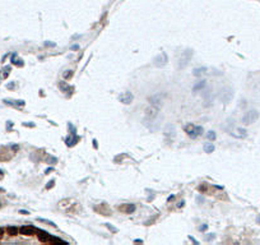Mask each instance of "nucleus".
Masks as SVG:
<instances>
[{
	"label": "nucleus",
	"instance_id": "f257e3e1",
	"mask_svg": "<svg viewBox=\"0 0 260 245\" xmlns=\"http://www.w3.org/2000/svg\"><path fill=\"white\" fill-rule=\"evenodd\" d=\"M258 119H259V113L256 110L247 111V113L242 116V124H244V125H250V124H252V123H255Z\"/></svg>",
	"mask_w": 260,
	"mask_h": 245
},
{
	"label": "nucleus",
	"instance_id": "f03ea898",
	"mask_svg": "<svg viewBox=\"0 0 260 245\" xmlns=\"http://www.w3.org/2000/svg\"><path fill=\"white\" fill-rule=\"evenodd\" d=\"M191 56H193V51H191V50H185V51L181 54L180 59H178V68L184 69L185 66L189 64V61L191 60Z\"/></svg>",
	"mask_w": 260,
	"mask_h": 245
},
{
	"label": "nucleus",
	"instance_id": "7ed1b4c3",
	"mask_svg": "<svg viewBox=\"0 0 260 245\" xmlns=\"http://www.w3.org/2000/svg\"><path fill=\"white\" fill-rule=\"evenodd\" d=\"M163 99H164V94L163 93H156L153 96H150L148 101L152 106H156V107H161V105L163 102Z\"/></svg>",
	"mask_w": 260,
	"mask_h": 245
},
{
	"label": "nucleus",
	"instance_id": "20e7f679",
	"mask_svg": "<svg viewBox=\"0 0 260 245\" xmlns=\"http://www.w3.org/2000/svg\"><path fill=\"white\" fill-rule=\"evenodd\" d=\"M168 61V58H167V54L166 52H161V54H158L156 58H154V65L157 66V68H161V66L166 65Z\"/></svg>",
	"mask_w": 260,
	"mask_h": 245
},
{
	"label": "nucleus",
	"instance_id": "39448f33",
	"mask_svg": "<svg viewBox=\"0 0 260 245\" xmlns=\"http://www.w3.org/2000/svg\"><path fill=\"white\" fill-rule=\"evenodd\" d=\"M119 100L124 105H130L133 102V100H134V96H133V93L130 92V91H126V92L121 93L120 96H119Z\"/></svg>",
	"mask_w": 260,
	"mask_h": 245
},
{
	"label": "nucleus",
	"instance_id": "423d86ee",
	"mask_svg": "<svg viewBox=\"0 0 260 245\" xmlns=\"http://www.w3.org/2000/svg\"><path fill=\"white\" fill-rule=\"evenodd\" d=\"M158 111H160V107H156V106H152V105H150V107H148L145 110V116L148 119H154L158 115Z\"/></svg>",
	"mask_w": 260,
	"mask_h": 245
},
{
	"label": "nucleus",
	"instance_id": "0eeeda50",
	"mask_svg": "<svg viewBox=\"0 0 260 245\" xmlns=\"http://www.w3.org/2000/svg\"><path fill=\"white\" fill-rule=\"evenodd\" d=\"M119 209H120L121 212H124V213H126V215H130V213H133V212H135V206L134 204H129V203H126V204H122V206H120L119 207Z\"/></svg>",
	"mask_w": 260,
	"mask_h": 245
},
{
	"label": "nucleus",
	"instance_id": "6e6552de",
	"mask_svg": "<svg viewBox=\"0 0 260 245\" xmlns=\"http://www.w3.org/2000/svg\"><path fill=\"white\" fill-rule=\"evenodd\" d=\"M232 94H233V93H232V91H231L230 88H224L223 92L221 93V100H222L224 103H227L228 101L232 99Z\"/></svg>",
	"mask_w": 260,
	"mask_h": 245
},
{
	"label": "nucleus",
	"instance_id": "1a4fd4ad",
	"mask_svg": "<svg viewBox=\"0 0 260 245\" xmlns=\"http://www.w3.org/2000/svg\"><path fill=\"white\" fill-rule=\"evenodd\" d=\"M19 232L22 234V235H24V236H31V235H33V234H34V229L32 226H23V227H20V229H19Z\"/></svg>",
	"mask_w": 260,
	"mask_h": 245
},
{
	"label": "nucleus",
	"instance_id": "9d476101",
	"mask_svg": "<svg viewBox=\"0 0 260 245\" xmlns=\"http://www.w3.org/2000/svg\"><path fill=\"white\" fill-rule=\"evenodd\" d=\"M203 132H204V129H203V127H200V125H195L194 132H193L191 134L189 135V137L193 138V139H195V138H198L199 135H202V134H203Z\"/></svg>",
	"mask_w": 260,
	"mask_h": 245
},
{
	"label": "nucleus",
	"instance_id": "9b49d317",
	"mask_svg": "<svg viewBox=\"0 0 260 245\" xmlns=\"http://www.w3.org/2000/svg\"><path fill=\"white\" fill-rule=\"evenodd\" d=\"M37 236H38V240L42 241V243H46V241H48V239H50V234L45 232V231H42V230H37Z\"/></svg>",
	"mask_w": 260,
	"mask_h": 245
},
{
	"label": "nucleus",
	"instance_id": "f8f14e48",
	"mask_svg": "<svg viewBox=\"0 0 260 245\" xmlns=\"http://www.w3.org/2000/svg\"><path fill=\"white\" fill-rule=\"evenodd\" d=\"M231 135H233V137H236V138H245L246 137V130L245 129H242V128H237L236 129V133H230Z\"/></svg>",
	"mask_w": 260,
	"mask_h": 245
},
{
	"label": "nucleus",
	"instance_id": "ddd939ff",
	"mask_svg": "<svg viewBox=\"0 0 260 245\" xmlns=\"http://www.w3.org/2000/svg\"><path fill=\"white\" fill-rule=\"evenodd\" d=\"M79 139H80V138L78 137V135H75V134H74V135H73V137H70V138H68V139H66L65 142H66V144H68V146H70V147H72V146L77 144V143L79 142Z\"/></svg>",
	"mask_w": 260,
	"mask_h": 245
},
{
	"label": "nucleus",
	"instance_id": "4468645a",
	"mask_svg": "<svg viewBox=\"0 0 260 245\" xmlns=\"http://www.w3.org/2000/svg\"><path fill=\"white\" fill-rule=\"evenodd\" d=\"M207 73V68H195L194 72H193V75L195 77H202L203 74Z\"/></svg>",
	"mask_w": 260,
	"mask_h": 245
},
{
	"label": "nucleus",
	"instance_id": "2eb2a0df",
	"mask_svg": "<svg viewBox=\"0 0 260 245\" xmlns=\"http://www.w3.org/2000/svg\"><path fill=\"white\" fill-rule=\"evenodd\" d=\"M59 88H60L63 92H69V91H72V87L66 82H59Z\"/></svg>",
	"mask_w": 260,
	"mask_h": 245
},
{
	"label": "nucleus",
	"instance_id": "dca6fc26",
	"mask_svg": "<svg viewBox=\"0 0 260 245\" xmlns=\"http://www.w3.org/2000/svg\"><path fill=\"white\" fill-rule=\"evenodd\" d=\"M203 148H204L205 153H212L214 151V144H213V143H205Z\"/></svg>",
	"mask_w": 260,
	"mask_h": 245
},
{
	"label": "nucleus",
	"instance_id": "f3484780",
	"mask_svg": "<svg viewBox=\"0 0 260 245\" xmlns=\"http://www.w3.org/2000/svg\"><path fill=\"white\" fill-rule=\"evenodd\" d=\"M204 86H205V80H199V82L196 83L194 87H193V91H194V92H196V91L204 88Z\"/></svg>",
	"mask_w": 260,
	"mask_h": 245
},
{
	"label": "nucleus",
	"instance_id": "a211bd4d",
	"mask_svg": "<svg viewBox=\"0 0 260 245\" xmlns=\"http://www.w3.org/2000/svg\"><path fill=\"white\" fill-rule=\"evenodd\" d=\"M8 234L10 236H15V235H18V229H17V227H14V226H9L8 227Z\"/></svg>",
	"mask_w": 260,
	"mask_h": 245
},
{
	"label": "nucleus",
	"instance_id": "6ab92c4d",
	"mask_svg": "<svg viewBox=\"0 0 260 245\" xmlns=\"http://www.w3.org/2000/svg\"><path fill=\"white\" fill-rule=\"evenodd\" d=\"M37 221H40V222H44V223H47V225H50L51 227H56L55 222H52V221H48V220H45V218H38V217H37Z\"/></svg>",
	"mask_w": 260,
	"mask_h": 245
},
{
	"label": "nucleus",
	"instance_id": "aec40b11",
	"mask_svg": "<svg viewBox=\"0 0 260 245\" xmlns=\"http://www.w3.org/2000/svg\"><path fill=\"white\" fill-rule=\"evenodd\" d=\"M73 74H74V73H73V70H66L64 74H63V77H64V79H70L73 77Z\"/></svg>",
	"mask_w": 260,
	"mask_h": 245
},
{
	"label": "nucleus",
	"instance_id": "412c9836",
	"mask_svg": "<svg viewBox=\"0 0 260 245\" xmlns=\"http://www.w3.org/2000/svg\"><path fill=\"white\" fill-rule=\"evenodd\" d=\"M13 64H15V65H18V66H23V61L20 60V59H15V55L13 56Z\"/></svg>",
	"mask_w": 260,
	"mask_h": 245
},
{
	"label": "nucleus",
	"instance_id": "4be33fe9",
	"mask_svg": "<svg viewBox=\"0 0 260 245\" xmlns=\"http://www.w3.org/2000/svg\"><path fill=\"white\" fill-rule=\"evenodd\" d=\"M207 137H208L209 141H214V139H216V133H214V132H208V135H207Z\"/></svg>",
	"mask_w": 260,
	"mask_h": 245
},
{
	"label": "nucleus",
	"instance_id": "5701e85b",
	"mask_svg": "<svg viewBox=\"0 0 260 245\" xmlns=\"http://www.w3.org/2000/svg\"><path fill=\"white\" fill-rule=\"evenodd\" d=\"M54 185H55V180H51L50 183H47V185H46V189H51V188H54Z\"/></svg>",
	"mask_w": 260,
	"mask_h": 245
},
{
	"label": "nucleus",
	"instance_id": "b1692460",
	"mask_svg": "<svg viewBox=\"0 0 260 245\" xmlns=\"http://www.w3.org/2000/svg\"><path fill=\"white\" fill-rule=\"evenodd\" d=\"M198 189H199V191H205V190H207V184L204 183L203 185H200V187H199Z\"/></svg>",
	"mask_w": 260,
	"mask_h": 245
},
{
	"label": "nucleus",
	"instance_id": "393cba45",
	"mask_svg": "<svg viewBox=\"0 0 260 245\" xmlns=\"http://www.w3.org/2000/svg\"><path fill=\"white\" fill-rule=\"evenodd\" d=\"M106 226H107L108 229H110V230L112 231V232H117V229H115V227H114V226H111L110 223H106Z\"/></svg>",
	"mask_w": 260,
	"mask_h": 245
},
{
	"label": "nucleus",
	"instance_id": "a878e982",
	"mask_svg": "<svg viewBox=\"0 0 260 245\" xmlns=\"http://www.w3.org/2000/svg\"><path fill=\"white\" fill-rule=\"evenodd\" d=\"M47 161H50V162H52V163H55V162H56V161H58V160H56V158H55V157H48V158H47Z\"/></svg>",
	"mask_w": 260,
	"mask_h": 245
},
{
	"label": "nucleus",
	"instance_id": "bb28decb",
	"mask_svg": "<svg viewBox=\"0 0 260 245\" xmlns=\"http://www.w3.org/2000/svg\"><path fill=\"white\" fill-rule=\"evenodd\" d=\"M207 229H208V226H207V225H204V226H200V227H199V230H200V231H205Z\"/></svg>",
	"mask_w": 260,
	"mask_h": 245
},
{
	"label": "nucleus",
	"instance_id": "cd10ccee",
	"mask_svg": "<svg viewBox=\"0 0 260 245\" xmlns=\"http://www.w3.org/2000/svg\"><path fill=\"white\" fill-rule=\"evenodd\" d=\"M45 45H46V46H55V44H52V42H45Z\"/></svg>",
	"mask_w": 260,
	"mask_h": 245
},
{
	"label": "nucleus",
	"instance_id": "c85d7f7f",
	"mask_svg": "<svg viewBox=\"0 0 260 245\" xmlns=\"http://www.w3.org/2000/svg\"><path fill=\"white\" fill-rule=\"evenodd\" d=\"M52 170H54V169H52V167H50V169H47L46 171H45V174H48V172H51Z\"/></svg>",
	"mask_w": 260,
	"mask_h": 245
},
{
	"label": "nucleus",
	"instance_id": "c756f323",
	"mask_svg": "<svg viewBox=\"0 0 260 245\" xmlns=\"http://www.w3.org/2000/svg\"><path fill=\"white\" fill-rule=\"evenodd\" d=\"M19 212L23 213V215H30V212H28V211H23V209H22V211H19Z\"/></svg>",
	"mask_w": 260,
	"mask_h": 245
},
{
	"label": "nucleus",
	"instance_id": "7c9ffc66",
	"mask_svg": "<svg viewBox=\"0 0 260 245\" xmlns=\"http://www.w3.org/2000/svg\"><path fill=\"white\" fill-rule=\"evenodd\" d=\"M78 49H79V46H78V45H75V46L72 47V50H78Z\"/></svg>",
	"mask_w": 260,
	"mask_h": 245
},
{
	"label": "nucleus",
	"instance_id": "2f4dec72",
	"mask_svg": "<svg viewBox=\"0 0 260 245\" xmlns=\"http://www.w3.org/2000/svg\"><path fill=\"white\" fill-rule=\"evenodd\" d=\"M172 199H175V195H171V197H168V199H167V201L170 202V201H172Z\"/></svg>",
	"mask_w": 260,
	"mask_h": 245
},
{
	"label": "nucleus",
	"instance_id": "473e14b6",
	"mask_svg": "<svg viewBox=\"0 0 260 245\" xmlns=\"http://www.w3.org/2000/svg\"><path fill=\"white\" fill-rule=\"evenodd\" d=\"M93 146H94V148H97V141H96V139L93 141Z\"/></svg>",
	"mask_w": 260,
	"mask_h": 245
},
{
	"label": "nucleus",
	"instance_id": "72a5a7b5",
	"mask_svg": "<svg viewBox=\"0 0 260 245\" xmlns=\"http://www.w3.org/2000/svg\"><path fill=\"white\" fill-rule=\"evenodd\" d=\"M184 203H185L184 201H182V202H180V203H178V207H182V206H184Z\"/></svg>",
	"mask_w": 260,
	"mask_h": 245
},
{
	"label": "nucleus",
	"instance_id": "f704fd0d",
	"mask_svg": "<svg viewBox=\"0 0 260 245\" xmlns=\"http://www.w3.org/2000/svg\"><path fill=\"white\" fill-rule=\"evenodd\" d=\"M3 234H4V230H3V229H1V227H0V236H1V235H3Z\"/></svg>",
	"mask_w": 260,
	"mask_h": 245
},
{
	"label": "nucleus",
	"instance_id": "c9c22d12",
	"mask_svg": "<svg viewBox=\"0 0 260 245\" xmlns=\"http://www.w3.org/2000/svg\"><path fill=\"white\" fill-rule=\"evenodd\" d=\"M134 243H143V240H140V239H136V240L134 241Z\"/></svg>",
	"mask_w": 260,
	"mask_h": 245
},
{
	"label": "nucleus",
	"instance_id": "e433bc0d",
	"mask_svg": "<svg viewBox=\"0 0 260 245\" xmlns=\"http://www.w3.org/2000/svg\"><path fill=\"white\" fill-rule=\"evenodd\" d=\"M258 223H260V216L258 217Z\"/></svg>",
	"mask_w": 260,
	"mask_h": 245
},
{
	"label": "nucleus",
	"instance_id": "4c0bfd02",
	"mask_svg": "<svg viewBox=\"0 0 260 245\" xmlns=\"http://www.w3.org/2000/svg\"><path fill=\"white\" fill-rule=\"evenodd\" d=\"M0 191H4V189H1V188H0Z\"/></svg>",
	"mask_w": 260,
	"mask_h": 245
},
{
	"label": "nucleus",
	"instance_id": "58836bf2",
	"mask_svg": "<svg viewBox=\"0 0 260 245\" xmlns=\"http://www.w3.org/2000/svg\"><path fill=\"white\" fill-rule=\"evenodd\" d=\"M0 208H1V203H0Z\"/></svg>",
	"mask_w": 260,
	"mask_h": 245
}]
</instances>
